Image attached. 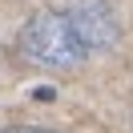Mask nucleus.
I'll return each instance as SVG.
<instances>
[{"label":"nucleus","instance_id":"1","mask_svg":"<svg viewBox=\"0 0 133 133\" xmlns=\"http://www.w3.org/2000/svg\"><path fill=\"white\" fill-rule=\"evenodd\" d=\"M20 52H24L32 65L41 69H57V73H69V69H81L89 49L81 44V36L73 32L69 16L61 8H41L24 20L20 28Z\"/></svg>","mask_w":133,"mask_h":133},{"label":"nucleus","instance_id":"3","mask_svg":"<svg viewBox=\"0 0 133 133\" xmlns=\"http://www.w3.org/2000/svg\"><path fill=\"white\" fill-rule=\"evenodd\" d=\"M0 133H52V129H28V125H12V129H0Z\"/></svg>","mask_w":133,"mask_h":133},{"label":"nucleus","instance_id":"2","mask_svg":"<svg viewBox=\"0 0 133 133\" xmlns=\"http://www.w3.org/2000/svg\"><path fill=\"white\" fill-rule=\"evenodd\" d=\"M61 12L69 16L73 32L81 36V44L89 52L113 49V41H117V20H113V12H109L105 0H69Z\"/></svg>","mask_w":133,"mask_h":133}]
</instances>
